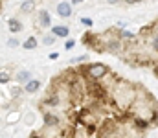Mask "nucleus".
<instances>
[{
    "label": "nucleus",
    "instance_id": "f3484780",
    "mask_svg": "<svg viewBox=\"0 0 158 138\" xmlns=\"http://www.w3.org/2000/svg\"><path fill=\"white\" fill-rule=\"evenodd\" d=\"M83 61H86V55H81V57L72 59V63H83Z\"/></svg>",
    "mask_w": 158,
    "mask_h": 138
},
{
    "label": "nucleus",
    "instance_id": "6e6552de",
    "mask_svg": "<svg viewBox=\"0 0 158 138\" xmlns=\"http://www.w3.org/2000/svg\"><path fill=\"white\" fill-rule=\"evenodd\" d=\"M8 26H9V31L11 33H18L20 30H22V24H20L17 18H9L8 20Z\"/></svg>",
    "mask_w": 158,
    "mask_h": 138
},
{
    "label": "nucleus",
    "instance_id": "1a4fd4ad",
    "mask_svg": "<svg viewBox=\"0 0 158 138\" xmlns=\"http://www.w3.org/2000/svg\"><path fill=\"white\" fill-rule=\"evenodd\" d=\"M22 46H24V50H35V48H37V39L31 35V37H28V39L24 41Z\"/></svg>",
    "mask_w": 158,
    "mask_h": 138
},
{
    "label": "nucleus",
    "instance_id": "7ed1b4c3",
    "mask_svg": "<svg viewBox=\"0 0 158 138\" xmlns=\"http://www.w3.org/2000/svg\"><path fill=\"white\" fill-rule=\"evenodd\" d=\"M57 15L63 17V18L72 17V4H68V2H59V4H57Z\"/></svg>",
    "mask_w": 158,
    "mask_h": 138
},
{
    "label": "nucleus",
    "instance_id": "39448f33",
    "mask_svg": "<svg viewBox=\"0 0 158 138\" xmlns=\"http://www.w3.org/2000/svg\"><path fill=\"white\" fill-rule=\"evenodd\" d=\"M39 88H40V81H39V79H30L28 83H26V88H24V90L28 92V94H33V92H37Z\"/></svg>",
    "mask_w": 158,
    "mask_h": 138
},
{
    "label": "nucleus",
    "instance_id": "f03ea898",
    "mask_svg": "<svg viewBox=\"0 0 158 138\" xmlns=\"http://www.w3.org/2000/svg\"><path fill=\"white\" fill-rule=\"evenodd\" d=\"M103 48V52H111V53H120L121 52V48H123V44H121V41L120 39H111V41H107L105 44L101 46Z\"/></svg>",
    "mask_w": 158,
    "mask_h": 138
},
{
    "label": "nucleus",
    "instance_id": "aec40b11",
    "mask_svg": "<svg viewBox=\"0 0 158 138\" xmlns=\"http://www.w3.org/2000/svg\"><path fill=\"white\" fill-rule=\"evenodd\" d=\"M125 2H127V4H140L142 0H125Z\"/></svg>",
    "mask_w": 158,
    "mask_h": 138
},
{
    "label": "nucleus",
    "instance_id": "f8f14e48",
    "mask_svg": "<svg viewBox=\"0 0 158 138\" xmlns=\"http://www.w3.org/2000/svg\"><path fill=\"white\" fill-rule=\"evenodd\" d=\"M33 8H35V2H33V0H26V2L22 4V8H20V11L30 13V11H33Z\"/></svg>",
    "mask_w": 158,
    "mask_h": 138
},
{
    "label": "nucleus",
    "instance_id": "f257e3e1",
    "mask_svg": "<svg viewBox=\"0 0 158 138\" xmlns=\"http://www.w3.org/2000/svg\"><path fill=\"white\" fill-rule=\"evenodd\" d=\"M85 72L88 74V78L86 79H94V81H99L103 75H107L108 74V68L105 65H101V63H94V65H88L85 68Z\"/></svg>",
    "mask_w": 158,
    "mask_h": 138
},
{
    "label": "nucleus",
    "instance_id": "20e7f679",
    "mask_svg": "<svg viewBox=\"0 0 158 138\" xmlns=\"http://www.w3.org/2000/svg\"><path fill=\"white\" fill-rule=\"evenodd\" d=\"M39 24L43 26V28H48V26L52 24V17H50V13H48L46 9H43V11L39 13Z\"/></svg>",
    "mask_w": 158,
    "mask_h": 138
},
{
    "label": "nucleus",
    "instance_id": "6ab92c4d",
    "mask_svg": "<svg viewBox=\"0 0 158 138\" xmlns=\"http://www.w3.org/2000/svg\"><path fill=\"white\" fill-rule=\"evenodd\" d=\"M74 46H75V41H72V39H70V41L66 43V50H70V48H74Z\"/></svg>",
    "mask_w": 158,
    "mask_h": 138
},
{
    "label": "nucleus",
    "instance_id": "0eeeda50",
    "mask_svg": "<svg viewBox=\"0 0 158 138\" xmlns=\"http://www.w3.org/2000/svg\"><path fill=\"white\" fill-rule=\"evenodd\" d=\"M52 31H53V35H57V37H68V35H70L68 26H53Z\"/></svg>",
    "mask_w": 158,
    "mask_h": 138
},
{
    "label": "nucleus",
    "instance_id": "2eb2a0df",
    "mask_svg": "<svg viewBox=\"0 0 158 138\" xmlns=\"http://www.w3.org/2000/svg\"><path fill=\"white\" fill-rule=\"evenodd\" d=\"M9 81V74L8 72H0V83H8Z\"/></svg>",
    "mask_w": 158,
    "mask_h": 138
},
{
    "label": "nucleus",
    "instance_id": "dca6fc26",
    "mask_svg": "<svg viewBox=\"0 0 158 138\" xmlns=\"http://www.w3.org/2000/svg\"><path fill=\"white\" fill-rule=\"evenodd\" d=\"M81 22H83L85 26H88V28H90V26L94 24V20H92V18H88V17H83V18H81Z\"/></svg>",
    "mask_w": 158,
    "mask_h": 138
},
{
    "label": "nucleus",
    "instance_id": "ddd939ff",
    "mask_svg": "<svg viewBox=\"0 0 158 138\" xmlns=\"http://www.w3.org/2000/svg\"><path fill=\"white\" fill-rule=\"evenodd\" d=\"M120 37H121V39H127V41H132L136 35H134V33H130V31H121Z\"/></svg>",
    "mask_w": 158,
    "mask_h": 138
},
{
    "label": "nucleus",
    "instance_id": "4468645a",
    "mask_svg": "<svg viewBox=\"0 0 158 138\" xmlns=\"http://www.w3.org/2000/svg\"><path fill=\"white\" fill-rule=\"evenodd\" d=\"M43 43H44L46 46H50V44H53V43H55V37H53V35H46V37L43 39Z\"/></svg>",
    "mask_w": 158,
    "mask_h": 138
},
{
    "label": "nucleus",
    "instance_id": "5701e85b",
    "mask_svg": "<svg viewBox=\"0 0 158 138\" xmlns=\"http://www.w3.org/2000/svg\"><path fill=\"white\" fill-rule=\"evenodd\" d=\"M0 9H2V2H0Z\"/></svg>",
    "mask_w": 158,
    "mask_h": 138
},
{
    "label": "nucleus",
    "instance_id": "9b49d317",
    "mask_svg": "<svg viewBox=\"0 0 158 138\" xmlns=\"http://www.w3.org/2000/svg\"><path fill=\"white\" fill-rule=\"evenodd\" d=\"M30 78H31V74H30L28 70H20V72L17 74V81H20V83H28Z\"/></svg>",
    "mask_w": 158,
    "mask_h": 138
},
{
    "label": "nucleus",
    "instance_id": "9d476101",
    "mask_svg": "<svg viewBox=\"0 0 158 138\" xmlns=\"http://www.w3.org/2000/svg\"><path fill=\"white\" fill-rule=\"evenodd\" d=\"M59 101H61V100H59V96H57V94H52V96H48V98L44 100V103H46L48 107H57V105H59Z\"/></svg>",
    "mask_w": 158,
    "mask_h": 138
},
{
    "label": "nucleus",
    "instance_id": "4be33fe9",
    "mask_svg": "<svg viewBox=\"0 0 158 138\" xmlns=\"http://www.w3.org/2000/svg\"><path fill=\"white\" fill-rule=\"evenodd\" d=\"M83 0H72V4H81Z\"/></svg>",
    "mask_w": 158,
    "mask_h": 138
},
{
    "label": "nucleus",
    "instance_id": "412c9836",
    "mask_svg": "<svg viewBox=\"0 0 158 138\" xmlns=\"http://www.w3.org/2000/svg\"><path fill=\"white\" fill-rule=\"evenodd\" d=\"M107 2H108V4H112V6H114V4H118V2H120V0H107Z\"/></svg>",
    "mask_w": 158,
    "mask_h": 138
},
{
    "label": "nucleus",
    "instance_id": "a211bd4d",
    "mask_svg": "<svg viewBox=\"0 0 158 138\" xmlns=\"http://www.w3.org/2000/svg\"><path fill=\"white\" fill-rule=\"evenodd\" d=\"M8 44H9L11 48H15V46H18V41H17V39H9V43H8Z\"/></svg>",
    "mask_w": 158,
    "mask_h": 138
},
{
    "label": "nucleus",
    "instance_id": "423d86ee",
    "mask_svg": "<svg viewBox=\"0 0 158 138\" xmlns=\"http://www.w3.org/2000/svg\"><path fill=\"white\" fill-rule=\"evenodd\" d=\"M44 122H46V125H50V127H57L61 123V120L52 112H44Z\"/></svg>",
    "mask_w": 158,
    "mask_h": 138
}]
</instances>
